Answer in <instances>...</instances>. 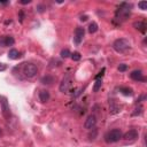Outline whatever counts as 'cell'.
<instances>
[{
	"instance_id": "5b68a950",
	"label": "cell",
	"mask_w": 147,
	"mask_h": 147,
	"mask_svg": "<svg viewBox=\"0 0 147 147\" xmlns=\"http://www.w3.org/2000/svg\"><path fill=\"white\" fill-rule=\"evenodd\" d=\"M0 106H1V113H2V116H3L6 119H9L10 116H11V113H10L9 103H8L6 96H2V95L0 96Z\"/></svg>"
},
{
	"instance_id": "8992f818",
	"label": "cell",
	"mask_w": 147,
	"mask_h": 147,
	"mask_svg": "<svg viewBox=\"0 0 147 147\" xmlns=\"http://www.w3.org/2000/svg\"><path fill=\"white\" fill-rule=\"evenodd\" d=\"M72 86V79H71V76L70 75H65L61 83H60V86H59V90L60 92H63V93H67Z\"/></svg>"
},
{
	"instance_id": "52a82bcc",
	"label": "cell",
	"mask_w": 147,
	"mask_h": 147,
	"mask_svg": "<svg viewBox=\"0 0 147 147\" xmlns=\"http://www.w3.org/2000/svg\"><path fill=\"white\" fill-rule=\"evenodd\" d=\"M138 137H139V133L136 129H131L126 133H124V136H122V138L126 141H134L138 139Z\"/></svg>"
},
{
	"instance_id": "d6986e66",
	"label": "cell",
	"mask_w": 147,
	"mask_h": 147,
	"mask_svg": "<svg viewBox=\"0 0 147 147\" xmlns=\"http://www.w3.org/2000/svg\"><path fill=\"white\" fill-rule=\"evenodd\" d=\"M101 85H102V80L101 79H95V83L93 85V92H98L101 88Z\"/></svg>"
},
{
	"instance_id": "83f0119b",
	"label": "cell",
	"mask_w": 147,
	"mask_h": 147,
	"mask_svg": "<svg viewBox=\"0 0 147 147\" xmlns=\"http://www.w3.org/2000/svg\"><path fill=\"white\" fill-rule=\"evenodd\" d=\"M23 18H24V15H23V11L21 10V11H20V21L22 22V21H23Z\"/></svg>"
},
{
	"instance_id": "2e32d148",
	"label": "cell",
	"mask_w": 147,
	"mask_h": 147,
	"mask_svg": "<svg viewBox=\"0 0 147 147\" xmlns=\"http://www.w3.org/2000/svg\"><path fill=\"white\" fill-rule=\"evenodd\" d=\"M119 92L122 93V94H124V95H126V96H131L132 94H133V90L132 88H130V87H126V86H123V87H119Z\"/></svg>"
},
{
	"instance_id": "5bb4252c",
	"label": "cell",
	"mask_w": 147,
	"mask_h": 147,
	"mask_svg": "<svg viewBox=\"0 0 147 147\" xmlns=\"http://www.w3.org/2000/svg\"><path fill=\"white\" fill-rule=\"evenodd\" d=\"M8 57H9L10 60H17V59L21 57V53H20L17 49L13 48V49H10V51L8 52Z\"/></svg>"
},
{
	"instance_id": "8fae6325",
	"label": "cell",
	"mask_w": 147,
	"mask_h": 147,
	"mask_svg": "<svg viewBox=\"0 0 147 147\" xmlns=\"http://www.w3.org/2000/svg\"><path fill=\"white\" fill-rule=\"evenodd\" d=\"M130 77H131L133 80L145 82V77H144V74H142L141 70H133V71L130 74Z\"/></svg>"
},
{
	"instance_id": "4316f807",
	"label": "cell",
	"mask_w": 147,
	"mask_h": 147,
	"mask_svg": "<svg viewBox=\"0 0 147 147\" xmlns=\"http://www.w3.org/2000/svg\"><path fill=\"white\" fill-rule=\"evenodd\" d=\"M6 68H7V65H6L5 63H1V62H0V71H5Z\"/></svg>"
},
{
	"instance_id": "cb8c5ba5",
	"label": "cell",
	"mask_w": 147,
	"mask_h": 147,
	"mask_svg": "<svg viewBox=\"0 0 147 147\" xmlns=\"http://www.w3.org/2000/svg\"><path fill=\"white\" fill-rule=\"evenodd\" d=\"M118 70L123 72V71L127 70V65H126V64H124V63H122V64H119V65H118Z\"/></svg>"
},
{
	"instance_id": "6da1fadb",
	"label": "cell",
	"mask_w": 147,
	"mask_h": 147,
	"mask_svg": "<svg viewBox=\"0 0 147 147\" xmlns=\"http://www.w3.org/2000/svg\"><path fill=\"white\" fill-rule=\"evenodd\" d=\"M130 13H131V5H129V3H126V2H122V3L119 5V7L116 9L115 18L118 20L119 22L125 21V20L130 16Z\"/></svg>"
},
{
	"instance_id": "9c48e42d",
	"label": "cell",
	"mask_w": 147,
	"mask_h": 147,
	"mask_svg": "<svg viewBox=\"0 0 147 147\" xmlns=\"http://www.w3.org/2000/svg\"><path fill=\"white\" fill-rule=\"evenodd\" d=\"M15 42V39L11 36H1L0 37V46L1 47H7V46H13Z\"/></svg>"
},
{
	"instance_id": "30bf717a",
	"label": "cell",
	"mask_w": 147,
	"mask_h": 147,
	"mask_svg": "<svg viewBox=\"0 0 147 147\" xmlns=\"http://www.w3.org/2000/svg\"><path fill=\"white\" fill-rule=\"evenodd\" d=\"M95 125H96V117H95L94 115H90V116H87V118H86V121H85V123H84L85 129H87V130H92V129L95 127Z\"/></svg>"
},
{
	"instance_id": "44dd1931",
	"label": "cell",
	"mask_w": 147,
	"mask_h": 147,
	"mask_svg": "<svg viewBox=\"0 0 147 147\" xmlns=\"http://www.w3.org/2000/svg\"><path fill=\"white\" fill-rule=\"evenodd\" d=\"M71 59L74 60V61H79L80 60V53H78V52H74V53H71Z\"/></svg>"
},
{
	"instance_id": "f1b7e54d",
	"label": "cell",
	"mask_w": 147,
	"mask_h": 147,
	"mask_svg": "<svg viewBox=\"0 0 147 147\" xmlns=\"http://www.w3.org/2000/svg\"><path fill=\"white\" fill-rule=\"evenodd\" d=\"M30 2H31L30 0H23V1H21L22 5H26V3H30Z\"/></svg>"
},
{
	"instance_id": "3957f363",
	"label": "cell",
	"mask_w": 147,
	"mask_h": 147,
	"mask_svg": "<svg viewBox=\"0 0 147 147\" xmlns=\"http://www.w3.org/2000/svg\"><path fill=\"white\" fill-rule=\"evenodd\" d=\"M38 72V68L33 63H22V74L25 78H33Z\"/></svg>"
},
{
	"instance_id": "7402d4cb",
	"label": "cell",
	"mask_w": 147,
	"mask_h": 147,
	"mask_svg": "<svg viewBox=\"0 0 147 147\" xmlns=\"http://www.w3.org/2000/svg\"><path fill=\"white\" fill-rule=\"evenodd\" d=\"M138 7L142 10H146L147 9V2L146 1H140V2H138Z\"/></svg>"
},
{
	"instance_id": "ffe728a7",
	"label": "cell",
	"mask_w": 147,
	"mask_h": 147,
	"mask_svg": "<svg viewBox=\"0 0 147 147\" xmlns=\"http://www.w3.org/2000/svg\"><path fill=\"white\" fill-rule=\"evenodd\" d=\"M60 55H61V57H63V59H67V57H69L70 55H71V53H70V51L69 49H62L61 51V53H60Z\"/></svg>"
},
{
	"instance_id": "ac0fdd59",
	"label": "cell",
	"mask_w": 147,
	"mask_h": 147,
	"mask_svg": "<svg viewBox=\"0 0 147 147\" xmlns=\"http://www.w3.org/2000/svg\"><path fill=\"white\" fill-rule=\"evenodd\" d=\"M96 31H98V24L95 22L90 23V25H88V32L90 33H95Z\"/></svg>"
},
{
	"instance_id": "d4e9b609",
	"label": "cell",
	"mask_w": 147,
	"mask_h": 147,
	"mask_svg": "<svg viewBox=\"0 0 147 147\" xmlns=\"http://www.w3.org/2000/svg\"><path fill=\"white\" fill-rule=\"evenodd\" d=\"M103 74H105V68H103V69H102V70H101L96 76H95V79H100V78L103 76Z\"/></svg>"
},
{
	"instance_id": "484cf974",
	"label": "cell",
	"mask_w": 147,
	"mask_h": 147,
	"mask_svg": "<svg viewBox=\"0 0 147 147\" xmlns=\"http://www.w3.org/2000/svg\"><path fill=\"white\" fill-rule=\"evenodd\" d=\"M44 8H45V7H44L42 5H38V6H37V11L42 13V11H44Z\"/></svg>"
},
{
	"instance_id": "e0dca14e",
	"label": "cell",
	"mask_w": 147,
	"mask_h": 147,
	"mask_svg": "<svg viewBox=\"0 0 147 147\" xmlns=\"http://www.w3.org/2000/svg\"><path fill=\"white\" fill-rule=\"evenodd\" d=\"M110 110V114H117V113H119V107L116 105V103H114V101H111L110 102V108H109Z\"/></svg>"
},
{
	"instance_id": "4dcf8cb0",
	"label": "cell",
	"mask_w": 147,
	"mask_h": 147,
	"mask_svg": "<svg viewBox=\"0 0 147 147\" xmlns=\"http://www.w3.org/2000/svg\"><path fill=\"white\" fill-rule=\"evenodd\" d=\"M0 134H1V129H0Z\"/></svg>"
},
{
	"instance_id": "7a4b0ae2",
	"label": "cell",
	"mask_w": 147,
	"mask_h": 147,
	"mask_svg": "<svg viewBox=\"0 0 147 147\" xmlns=\"http://www.w3.org/2000/svg\"><path fill=\"white\" fill-rule=\"evenodd\" d=\"M113 48L117 53H125L131 48V44H130V41L127 39L119 38V39H116L113 42Z\"/></svg>"
},
{
	"instance_id": "ba28073f",
	"label": "cell",
	"mask_w": 147,
	"mask_h": 147,
	"mask_svg": "<svg viewBox=\"0 0 147 147\" xmlns=\"http://www.w3.org/2000/svg\"><path fill=\"white\" fill-rule=\"evenodd\" d=\"M84 34H85V30H84V28H80V26L76 28L74 40H75V42H76L77 45H79V44L82 42V40H83V38H84Z\"/></svg>"
},
{
	"instance_id": "603a6c76",
	"label": "cell",
	"mask_w": 147,
	"mask_h": 147,
	"mask_svg": "<svg viewBox=\"0 0 147 147\" xmlns=\"http://www.w3.org/2000/svg\"><path fill=\"white\" fill-rule=\"evenodd\" d=\"M134 110H136V111H133V114H132L133 116H136V115H140V114L142 113V107H141V106H139V107H138V108H136Z\"/></svg>"
},
{
	"instance_id": "9a60e30c",
	"label": "cell",
	"mask_w": 147,
	"mask_h": 147,
	"mask_svg": "<svg viewBox=\"0 0 147 147\" xmlns=\"http://www.w3.org/2000/svg\"><path fill=\"white\" fill-rule=\"evenodd\" d=\"M40 82H41L42 84H45V85H51V84H53V83L55 82V78H54L53 76H51V75H46V76H44V77L40 79Z\"/></svg>"
},
{
	"instance_id": "277c9868",
	"label": "cell",
	"mask_w": 147,
	"mask_h": 147,
	"mask_svg": "<svg viewBox=\"0 0 147 147\" xmlns=\"http://www.w3.org/2000/svg\"><path fill=\"white\" fill-rule=\"evenodd\" d=\"M122 131L119 129H113L110 131H108L105 136V140L107 142H117L122 139Z\"/></svg>"
},
{
	"instance_id": "f546056e",
	"label": "cell",
	"mask_w": 147,
	"mask_h": 147,
	"mask_svg": "<svg viewBox=\"0 0 147 147\" xmlns=\"http://www.w3.org/2000/svg\"><path fill=\"white\" fill-rule=\"evenodd\" d=\"M86 20H87V16L86 15H84V16L80 17V21H86Z\"/></svg>"
},
{
	"instance_id": "4fadbf2b",
	"label": "cell",
	"mask_w": 147,
	"mask_h": 147,
	"mask_svg": "<svg viewBox=\"0 0 147 147\" xmlns=\"http://www.w3.org/2000/svg\"><path fill=\"white\" fill-rule=\"evenodd\" d=\"M39 100L41 102H47L49 100V92L46 90H41L39 92Z\"/></svg>"
},
{
	"instance_id": "7c38bea8",
	"label": "cell",
	"mask_w": 147,
	"mask_h": 147,
	"mask_svg": "<svg viewBox=\"0 0 147 147\" xmlns=\"http://www.w3.org/2000/svg\"><path fill=\"white\" fill-rule=\"evenodd\" d=\"M133 26H134L138 31H140V32H142V33L146 32L147 25H146V22H145V21H136V22L133 23Z\"/></svg>"
}]
</instances>
